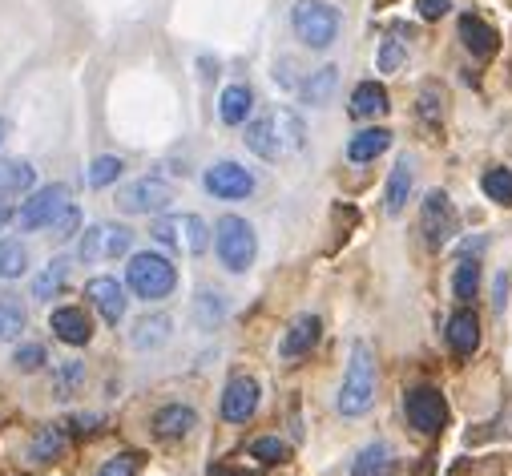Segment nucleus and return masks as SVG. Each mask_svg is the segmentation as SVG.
<instances>
[{"mask_svg":"<svg viewBox=\"0 0 512 476\" xmlns=\"http://www.w3.org/2000/svg\"><path fill=\"white\" fill-rule=\"evenodd\" d=\"M202 186H206V194H214L222 202H238V198L254 194V174L246 166H238V162H214L202 174Z\"/></svg>","mask_w":512,"mask_h":476,"instance_id":"10","label":"nucleus"},{"mask_svg":"<svg viewBox=\"0 0 512 476\" xmlns=\"http://www.w3.org/2000/svg\"><path fill=\"white\" fill-rule=\"evenodd\" d=\"M250 105H254V93H250L246 85H230V89H222V97H218V117H222L226 126H242L246 113H250Z\"/></svg>","mask_w":512,"mask_h":476,"instance_id":"24","label":"nucleus"},{"mask_svg":"<svg viewBox=\"0 0 512 476\" xmlns=\"http://www.w3.org/2000/svg\"><path fill=\"white\" fill-rule=\"evenodd\" d=\"M21 327H25V307L13 295H5L0 299V335H17Z\"/></svg>","mask_w":512,"mask_h":476,"instance_id":"35","label":"nucleus"},{"mask_svg":"<svg viewBox=\"0 0 512 476\" xmlns=\"http://www.w3.org/2000/svg\"><path fill=\"white\" fill-rule=\"evenodd\" d=\"M37 170L29 162H0V198H17L25 190H33Z\"/></svg>","mask_w":512,"mask_h":476,"instance_id":"26","label":"nucleus"},{"mask_svg":"<svg viewBox=\"0 0 512 476\" xmlns=\"http://www.w3.org/2000/svg\"><path fill=\"white\" fill-rule=\"evenodd\" d=\"M5 138H9V122H5V117H0V146H5Z\"/></svg>","mask_w":512,"mask_h":476,"instance_id":"48","label":"nucleus"},{"mask_svg":"<svg viewBox=\"0 0 512 476\" xmlns=\"http://www.w3.org/2000/svg\"><path fill=\"white\" fill-rule=\"evenodd\" d=\"M162 247H174V251H186V255H202L210 247V226L198 218V214H170V218H158L154 230H150Z\"/></svg>","mask_w":512,"mask_h":476,"instance_id":"5","label":"nucleus"},{"mask_svg":"<svg viewBox=\"0 0 512 476\" xmlns=\"http://www.w3.org/2000/svg\"><path fill=\"white\" fill-rule=\"evenodd\" d=\"M170 335H174V319L170 315H142L134 323V331H130V343L138 351H158V347L170 343Z\"/></svg>","mask_w":512,"mask_h":476,"instance_id":"19","label":"nucleus"},{"mask_svg":"<svg viewBox=\"0 0 512 476\" xmlns=\"http://www.w3.org/2000/svg\"><path fill=\"white\" fill-rule=\"evenodd\" d=\"M392 468H396V452L383 444V440H375V444H367V448L355 456L351 476H392Z\"/></svg>","mask_w":512,"mask_h":476,"instance_id":"22","label":"nucleus"},{"mask_svg":"<svg viewBox=\"0 0 512 476\" xmlns=\"http://www.w3.org/2000/svg\"><path fill=\"white\" fill-rule=\"evenodd\" d=\"M170 202H174V186L162 178H138L130 186H121V194H117L121 214H158Z\"/></svg>","mask_w":512,"mask_h":476,"instance_id":"9","label":"nucleus"},{"mask_svg":"<svg viewBox=\"0 0 512 476\" xmlns=\"http://www.w3.org/2000/svg\"><path fill=\"white\" fill-rule=\"evenodd\" d=\"M194 428H198V412L186 408V404H166V408L154 416V432L166 436V440H178V436H186V432H194Z\"/></svg>","mask_w":512,"mask_h":476,"instance_id":"21","label":"nucleus"},{"mask_svg":"<svg viewBox=\"0 0 512 476\" xmlns=\"http://www.w3.org/2000/svg\"><path fill=\"white\" fill-rule=\"evenodd\" d=\"M375 384H379V380H375V351H371L363 339H355L335 408H339L343 416H363V412H371V404H375Z\"/></svg>","mask_w":512,"mask_h":476,"instance_id":"1","label":"nucleus"},{"mask_svg":"<svg viewBox=\"0 0 512 476\" xmlns=\"http://www.w3.org/2000/svg\"><path fill=\"white\" fill-rule=\"evenodd\" d=\"M254 412H259V380L250 376H234L222 392V416L230 424H246Z\"/></svg>","mask_w":512,"mask_h":476,"instance_id":"12","label":"nucleus"},{"mask_svg":"<svg viewBox=\"0 0 512 476\" xmlns=\"http://www.w3.org/2000/svg\"><path fill=\"white\" fill-rule=\"evenodd\" d=\"M279 138H287V150H303V126L295 113H279Z\"/></svg>","mask_w":512,"mask_h":476,"instance_id":"40","label":"nucleus"},{"mask_svg":"<svg viewBox=\"0 0 512 476\" xmlns=\"http://www.w3.org/2000/svg\"><path fill=\"white\" fill-rule=\"evenodd\" d=\"M214 251H218V263L230 275L250 271L254 255H259V238H254V226L246 218H238V214H222L218 226H214Z\"/></svg>","mask_w":512,"mask_h":476,"instance_id":"2","label":"nucleus"},{"mask_svg":"<svg viewBox=\"0 0 512 476\" xmlns=\"http://www.w3.org/2000/svg\"><path fill=\"white\" fill-rule=\"evenodd\" d=\"M460 37H464V45H468V53H472V57H492V53H496V45H500V33H496L488 21L472 17V13H464V17H460Z\"/></svg>","mask_w":512,"mask_h":476,"instance_id":"20","label":"nucleus"},{"mask_svg":"<svg viewBox=\"0 0 512 476\" xmlns=\"http://www.w3.org/2000/svg\"><path fill=\"white\" fill-rule=\"evenodd\" d=\"M97 476H138V456L134 452H121V456L105 460Z\"/></svg>","mask_w":512,"mask_h":476,"instance_id":"39","label":"nucleus"},{"mask_svg":"<svg viewBox=\"0 0 512 476\" xmlns=\"http://www.w3.org/2000/svg\"><path fill=\"white\" fill-rule=\"evenodd\" d=\"M13 364H17L21 372H37V368H45V347H41V343H25V347H17Z\"/></svg>","mask_w":512,"mask_h":476,"instance_id":"38","label":"nucleus"},{"mask_svg":"<svg viewBox=\"0 0 512 476\" xmlns=\"http://www.w3.org/2000/svg\"><path fill=\"white\" fill-rule=\"evenodd\" d=\"M49 327H53L57 339L69 343V347H85V343L93 339V323H89V315H85L81 307H57L53 319H49Z\"/></svg>","mask_w":512,"mask_h":476,"instance_id":"15","label":"nucleus"},{"mask_svg":"<svg viewBox=\"0 0 512 476\" xmlns=\"http://www.w3.org/2000/svg\"><path fill=\"white\" fill-rule=\"evenodd\" d=\"M13 218H17V214H13V206H9L5 198H0V230H5V226H9Z\"/></svg>","mask_w":512,"mask_h":476,"instance_id":"45","label":"nucleus"},{"mask_svg":"<svg viewBox=\"0 0 512 476\" xmlns=\"http://www.w3.org/2000/svg\"><path fill=\"white\" fill-rule=\"evenodd\" d=\"M452 9V0H420V17L424 21H440Z\"/></svg>","mask_w":512,"mask_h":476,"instance_id":"44","label":"nucleus"},{"mask_svg":"<svg viewBox=\"0 0 512 476\" xmlns=\"http://www.w3.org/2000/svg\"><path fill=\"white\" fill-rule=\"evenodd\" d=\"M335 85H339V69H335V65H323V69H315V73L303 81V101H307V105H327L331 93H335Z\"/></svg>","mask_w":512,"mask_h":476,"instance_id":"27","label":"nucleus"},{"mask_svg":"<svg viewBox=\"0 0 512 476\" xmlns=\"http://www.w3.org/2000/svg\"><path fill=\"white\" fill-rule=\"evenodd\" d=\"M404 412H408L412 428L424 432V436L440 432L444 420H448V404H444L440 388H412V392L404 396Z\"/></svg>","mask_w":512,"mask_h":476,"instance_id":"11","label":"nucleus"},{"mask_svg":"<svg viewBox=\"0 0 512 476\" xmlns=\"http://www.w3.org/2000/svg\"><path fill=\"white\" fill-rule=\"evenodd\" d=\"M134 247V230H125L117 222H97L81 234V259L85 263H105V259H121Z\"/></svg>","mask_w":512,"mask_h":476,"instance_id":"8","label":"nucleus"},{"mask_svg":"<svg viewBox=\"0 0 512 476\" xmlns=\"http://www.w3.org/2000/svg\"><path fill=\"white\" fill-rule=\"evenodd\" d=\"M388 109H392V97H388V89H383L379 81L355 85V93H351V117H359V122H371V117H383Z\"/></svg>","mask_w":512,"mask_h":476,"instance_id":"18","label":"nucleus"},{"mask_svg":"<svg viewBox=\"0 0 512 476\" xmlns=\"http://www.w3.org/2000/svg\"><path fill=\"white\" fill-rule=\"evenodd\" d=\"M125 283H130V291L138 299H166L178 287V271L166 255L142 251V255L130 259V267H125Z\"/></svg>","mask_w":512,"mask_h":476,"instance_id":"3","label":"nucleus"},{"mask_svg":"<svg viewBox=\"0 0 512 476\" xmlns=\"http://www.w3.org/2000/svg\"><path fill=\"white\" fill-rule=\"evenodd\" d=\"M452 291H456L460 303L476 299V291H480V263H476V259H464V263L456 267V275H452Z\"/></svg>","mask_w":512,"mask_h":476,"instance_id":"31","label":"nucleus"},{"mask_svg":"<svg viewBox=\"0 0 512 476\" xmlns=\"http://www.w3.org/2000/svg\"><path fill=\"white\" fill-rule=\"evenodd\" d=\"M69 206H73L69 186L65 182H49L37 194H29V202L17 210V226L21 230H49L61 218V210H69Z\"/></svg>","mask_w":512,"mask_h":476,"instance_id":"6","label":"nucleus"},{"mask_svg":"<svg viewBox=\"0 0 512 476\" xmlns=\"http://www.w3.org/2000/svg\"><path fill=\"white\" fill-rule=\"evenodd\" d=\"M210 476H246V472H234V468H226V464H218V468H210Z\"/></svg>","mask_w":512,"mask_h":476,"instance_id":"47","label":"nucleus"},{"mask_svg":"<svg viewBox=\"0 0 512 476\" xmlns=\"http://www.w3.org/2000/svg\"><path fill=\"white\" fill-rule=\"evenodd\" d=\"M388 146H392V134L388 130H363V134H355L347 142V158L351 162H375Z\"/></svg>","mask_w":512,"mask_h":476,"instance_id":"25","label":"nucleus"},{"mask_svg":"<svg viewBox=\"0 0 512 476\" xmlns=\"http://www.w3.org/2000/svg\"><path fill=\"white\" fill-rule=\"evenodd\" d=\"M61 448H65L61 424H45V428H37V436H33V444H29V456H33L37 464H49V460L61 456Z\"/></svg>","mask_w":512,"mask_h":476,"instance_id":"28","label":"nucleus"},{"mask_svg":"<svg viewBox=\"0 0 512 476\" xmlns=\"http://www.w3.org/2000/svg\"><path fill=\"white\" fill-rule=\"evenodd\" d=\"M420 230H424V238H428L432 251L448 247L452 238H456L460 214H456V206H452V198H448L444 190H432V194L424 198V206H420Z\"/></svg>","mask_w":512,"mask_h":476,"instance_id":"7","label":"nucleus"},{"mask_svg":"<svg viewBox=\"0 0 512 476\" xmlns=\"http://www.w3.org/2000/svg\"><path fill=\"white\" fill-rule=\"evenodd\" d=\"M504 291H508V275L496 279V307H504Z\"/></svg>","mask_w":512,"mask_h":476,"instance_id":"46","label":"nucleus"},{"mask_svg":"<svg viewBox=\"0 0 512 476\" xmlns=\"http://www.w3.org/2000/svg\"><path fill=\"white\" fill-rule=\"evenodd\" d=\"M448 343H452V351L472 355V351L480 347V319H476L472 311H456V315L448 319Z\"/></svg>","mask_w":512,"mask_h":476,"instance_id":"23","label":"nucleus"},{"mask_svg":"<svg viewBox=\"0 0 512 476\" xmlns=\"http://www.w3.org/2000/svg\"><path fill=\"white\" fill-rule=\"evenodd\" d=\"M81 380H85V368H81V364H65V368L57 372V396L65 400V396H69V392H73Z\"/></svg>","mask_w":512,"mask_h":476,"instance_id":"41","label":"nucleus"},{"mask_svg":"<svg viewBox=\"0 0 512 476\" xmlns=\"http://www.w3.org/2000/svg\"><path fill=\"white\" fill-rule=\"evenodd\" d=\"M85 299L101 311V319L105 323H121L125 319V287L117 283V279H109V275H97V279H89L85 283Z\"/></svg>","mask_w":512,"mask_h":476,"instance_id":"13","label":"nucleus"},{"mask_svg":"<svg viewBox=\"0 0 512 476\" xmlns=\"http://www.w3.org/2000/svg\"><path fill=\"white\" fill-rule=\"evenodd\" d=\"M480 186H484V194H488L492 202H500V206H512V170L496 166V170H488V174L480 178Z\"/></svg>","mask_w":512,"mask_h":476,"instance_id":"32","label":"nucleus"},{"mask_svg":"<svg viewBox=\"0 0 512 476\" xmlns=\"http://www.w3.org/2000/svg\"><path fill=\"white\" fill-rule=\"evenodd\" d=\"M29 271V251L21 243H0V283L21 279Z\"/></svg>","mask_w":512,"mask_h":476,"instance_id":"30","label":"nucleus"},{"mask_svg":"<svg viewBox=\"0 0 512 476\" xmlns=\"http://www.w3.org/2000/svg\"><path fill=\"white\" fill-rule=\"evenodd\" d=\"M250 456L263 460V464H283V460H287V444H283L279 436H263V440L250 444Z\"/></svg>","mask_w":512,"mask_h":476,"instance_id":"34","label":"nucleus"},{"mask_svg":"<svg viewBox=\"0 0 512 476\" xmlns=\"http://www.w3.org/2000/svg\"><path fill=\"white\" fill-rule=\"evenodd\" d=\"M291 29L307 49H327L339 37V13L327 0H299L291 9Z\"/></svg>","mask_w":512,"mask_h":476,"instance_id":"4","label":"nucleus"},{"mask_svg":"<svg viewBox=\"0 0 512 476\" xmlns=\"http://www.w3.org/2000/svg\"><path fill=\"white\" fill-rule=\"evenodd\" d=\"M420 113H424L428 126H440V101H436V89H432V85H428L424 97H420Z\"/></svg>","mask_w":512,"mask_h":476,"instance_id":"43","label":"nucleus"},{"mask_svg":"<svg viewBox=\"0 0 512 476\" xmlns=\"http://www.w3.org/2000/svg\"><path fill=\"white\" fill-rule=\"evenodd\" d=\"M412 186H416V162L404 154V158L396 162L392 178H388V194H383V206H388L392 218L404 214V206H408V198H412Z\"/></svg>","mask_w":512,"mask_h":476,"instance_id":"17","label":"nucleus"},{"mask_svg":"<svg viewBox=\"0 0 512 476\" xmlns=\"http://www.w3.org/2000/svg\"><path fill=\"white\" fill-rule=\"evenodd\" d=\"M194 315H198V323L202 327H214V323H222V315H226V303H222V295H198V303H194Z\"/></svg>","mask_w":512,"mask_h":476,"instance_id":"36","label":"nucleus"},{"mask_svg":"<svg viewBox=\"0 0 512 476\" xmlns=\"http://www.w3.org/2000/svg\"><path fill=\"white\" fill-rule=\"evenodd\" d=\"M77 226H81V210L69 206V210H61V218L49 230H53V238H69V234H77Z\"/></svg>","mask_w":512,"mask_h":476,"instance_id":"42","label":"nucleus"},{"mask_svg":"<svg viewBox=\"0 0 512 476\" xmlns=\"http://www.w3.org/2000/svg\"><path fill=\"white\" fill-rule=\"evenodd\" d=\"M65 283H69V259H53V263L37 275V283H33V299H53V295L65 291Z\"/></svg>","mask_w":512,"mask_h":476,"instance_id":"29","label":"nucleus"},{"mask_svg":"<svg viewBox=\"0 0 512 476\" xmlns=\"http://www.w3.org/2000/svg\"><path fill=\"white\" fill-rule=\"evenodd\" d=\"M121 170H125V162L121 158H113V154H105V158H93V166H89V186L93 190H101V186H113L117 178H121Z\"/></svg>","mask_w":512,"mask_h":476,"instance_id":"33","label":"nucleus"},{"mask_svg":"<svg viewBox=\"0 0 512 476\" xmlns=\"http://www.w3.org/2000/svg\"><path fill=\"white\" fill-rule=\"evenodd\" d=\"M242 142H246L250 154H259L263 162H279V154H283V138H279L275 117H259V122H250Z\"/></svg>","mask_w":512,"mask_h":476,"instance_id":"16","label":"nucleus"},{"mask_svg":"<svg viewBox=\"0 0 512 476\" xmlns=\"http://www.w3.org/2000/svg\"><path fill=\"white\" fill-rule=\"evenodd\" d=\"M404 61H408V49H404V41H392V37H388V41L379 45V73H396Z\"/></svg>","mask_w":512,"mask_h":476,"instance_id":"37","label":"nucleus"},{"mask_svg":"<svg viewBox=\"0 0 512 476\" xmlns=\"http://www.w3.org/2000/svg\"><path fill=\"white\" fill-rule=\"evenodd\" d=\"M319 331H323V323H319L315 315H299V319L283 331L279 355H283V360H299V355H307V351L319 343Z\"/></svg>","mask_w":512,"mask_h":476,"instance_id":"14","label":"nucleus"}]
</instances>
